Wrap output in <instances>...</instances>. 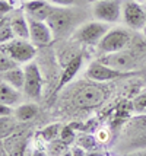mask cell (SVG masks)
I'll return each instance as SVG.
<instances>
[{
  "mask_svg": "<svg viewBox=\"0 0 146 156\" xmlns=\"http://www.w3.org/2000/svg\"><path fill=\"white\" fill-rule=\"evenodd\" d=\"M133 108L137 112H146V90H142L133 99Z\"/></svg>",
  "mask_w": 146,
  "mask_h": 156,
  "instance_id": "obj_24",
  "label": "cell"
},
{
  "mask_svg": "<svg viewBox=\"0 0 146 156\" xmlns=\"http://www.w3.org/2000/svg\"><path fill=\"white\" fill-rule=\"evenodd\" d=\"M82 63H84V55L82 54H77L73 60H70L64 69H63V73H62V77H60V80H59V85H57V89L56 90H60L63 89L67 83H69L75 76L77 75V72L80 70L82 67Z\"/></svg>",
  "mask_w": 146,
  "mask_h": 156,
  "instance_id": "obj_15",
  "label": "cell"
},
{
  "mask_svg": "<svg viewBox=\"0 0 146 156\" xmlns=\"http://www.w3.org/2000/svg\"><path fill=\"white\" fill-rule=\"evenodd\" d=\"M130 42H132V34L129 29L112 28L104 35V38L99 41L97 47L102 54H112L126 50V47H129Z\"/></svg>",
  "mask_w": 146,
  "mask_h": 156,
  "instance_id": "obj_4",
  "label": "cell"
},
{
  "mask_svg": "<svg viewBox=\"0 0 146 156\" xmlns=\"http://www.w3.org/2000/svg\"><path fill=\"white\" fill-rule=\"evenodd\" d=\"M143 147H146V115H137L126 124L120 140V149L130 153Z\"/></svg>",
  "mask_w": 146,
  "mask_h": 156,
  "instance_id": "obj_1",
  "label": "cell"
},
{
  "mask_svg": "<svg viewBox=\"0 0 146 156\" xmlns=\"http://www.w3.org/2000/svg\"><path fill=\"white\" fill-rule=\"evenodd\" d=\"M123 20L130 29L143 31L146 27V9L136 0H126L123 3Z\"/></svg>",
  "mask_w": 146,
  "mask_h": 156,
  "instance_id": "obj_9",
  "label": "cell"
},
{
  "mask_svg": "<svg viewBox=\"0 0 146 156\" xmlns=\"http://www.w3.org/2000/svg\"><path fill=\"white\" fill-rule=\"evenodd\" d=\"M0 114H2V117H10L12 115V107H9V105H0Z\"/></svg>",
  "mask_w": 146,
  "mask_h": 156,
  "instance_id": "obj_28",
  "label": "cell"
},
{
  "mask_svg": "<svg viewBox=\"0 0 146 156\" xmlns=\"http://www.w3.org/2000/svg\"><path fill=\"white\" fill-rule=\"evenodd\" d=\"M88 2H91V3H94V2H98V0H88Z\"/></svg>",
  "mask_w": 146,
  "mask_h": 156,
  "instance_id": "obj_34",
  "label": "cell"
},
{
  "mask_svg": "<svg viewBox=\"0 0 146 156\" xmlns=\"http://www.w3.org/2000/svg\"><path fill=\"white\" fill-rule=\"evenodd\" d=\"M134 156H146V153H137V155H134Z\"/></svg>",
  "mask_w": 146,
  "mask_h": 156,
  "instance_id": "obj_32",
  "label": "cell"
},
{
  "mask_svg": "<svg viewBox=\"0 0 146 156\" xmlns=\"http://www.w3.org/2000/svg\"><path fill=\"white\" fill-rule=\"evenodd\" d=\"M111 28L108 23L99 22V20H89V22H82V25L73 31L72 40L75 42L84 44V45H98L99 41L104 38V35L110 31Z\"/></svg>",
  "mask_w": 146,
  "mask_h": 156,
  "instance_id": "obj_3",
  "label": "cell"
},
{
  "mask_svg": "<svg viewBox=\"0 0 146 156\" xmlns=\"http://www.w3.org/2000/svg\"><path fill=\"white\" fill-rule=\"evenodd\" d=\"M98 142H107V139H108V133L107 131H99V134H98Z\"/></svg>",
  "mask_w": 146,
  "mask_h": 156,
  "instance_id": "obj_29",
  "label": "cell"
},
{
  "mask_svg": "<svg viewBox=\"0 0 146 156\" xmlns=\"http://www.w3.org/2000/svg\"><path fill=\"white\" fill-rule=\"evenodd\" d=\"M2 51L12 57L18 64H28L37 54V45L25 38H13L6 44H2Z\"/></svg>",
  "mask_w": 146,
  "mask_h": 156,
  "instance_id": "obj_5",
  "label": "cell"
},
{
  "mask_svg": "<svg viewBox=\"0 0 146 156\" xmlns=\"http://www.w3.org/2000/svg\"><path fill=\"white\" fill-rule=\"evenodd\" d=\"M47 2L57 7H72L75 5H77L80 0H47Z\"/></svg>",
  "mask_w": 146,
  "mask_h": 156,
  "instance_id": "obj_25",
  "label": "cell"
},
{
  "mask_svg": "<svg viewBox=\"0 0 146 156\" xmlns=\"http://www.w3.org/2000/svg\"><path fill=\"white\" fill-rule=\"evenodd\" d=\"M2 156H7L6 153H5V152H2Z\"/></svg>",
  "mask_w": 146,
  "mask_h": 156,
  "instance_id": "obj_36",
  "label": "cell"
},
{
  "mask_svg": "<svg viewBox=\"0 0 146 156\" xmlns=\"http://www.w3.org/2000/svg\"><path fill=\"white\" fill-rule=\"evenodd\" d=\"M132 75V72H121L117 69H112L110 66H107L104 63H101L99 60L92 61L89 64V67L86 69V77L92 82L97 83H105L110 80H117V79H123L127 76Z\"/></svg>",
  "mask_w": 146,
  "mask_h": 156,
  "instance_id": "obj_8",
  "label": "cell"
},
{
  "mask_svg": "<svg viewBox=\"0 0 146 156\" xmlns=\"http://www.w3.org/2000/svg\"><path fill=\"white\" fill-rule=\"evenodd\" d=\"M53 9H54V6H51V3H48L47 0H29V2H25V13L28 16V19L45 22L51 15Z\"/></svg>",
  "mask_w": 146,
  "mask_h": 156,
  "instance_id": "obj_13",
  "label": "cell"
},
{
  "mask_svg": "<svg viewBox=\"0 0 146 156\" xmlns=\"http://www.w3.org/2000/svg\"><path fill=\"white\" fill-rule=\"evenodd\" d=\"M76 143H77V146H80V147H84L85 150L89 152V150H94L95 147H97L98 140L92 136V134L80 133V134H77L76 136Z\"/></svg>",
  "mask_w": 146,
  "mask_h": 156,
  "instance_id": "obj_20",
  "label": "cell"
},
{
  "mask_svg": "<svg viewBox=\"0 0 146 156\" xmlns=\"http://www.w3.org/2000/svg\"><path fill=\"white\" fill-rule=\"evenodd\" d=\"M143 34H145V35H146V27H145V28H143Z\"/></svg>",
  "mask_w": 146,
  "mask_h": 156,
  "instance_id": "obj_35",
  "label": "cell"
},
{
  "mask_svg": "<svg viewBox=\"0 0 146 156\" xmlns=\"http://www.w3.org/2000/svg\"><path fill=\"white\" fill-rule=\"evenodd\" d=\"M137 55L127 53V51H120V53H112V54H104L99 61L104 63L107 66H110L112 69H117L121 72H130L132 69L137 66Z\"/></svg>",
  "mask_w": 146,
  "mask_h": 156,
  "instance_id": "obj_11",
  "label": "cell"
},
{
  "mask_svg": "<svg viewBox=\"0 0 146 156\" xmlns=\"http://www.w3.org/2000/svg\"><path fill=\"white\" fill-rule=\"evenodd\" d=\"M2 80L9 83V85L13 86V88L19 89V90H23V85H25V70L18 66V67L12 69V70H9V72L2 73Z\"/></svg>",
  "mask_w": 146,
  "mask_h": 156,
  "instance_id": "obj_17",
  "label": "cell"
},
{
  "mask_svg": "<svg viewBox=\"0 0 146 156\" xmlns=\"http://www.w3.org/2000/svg\"><path fill=\"white\" fill-rule=\"evenodd\" d=\"M95 83H86V85L77 89L75 96H73L75 107L82 109L95 108V107H99L105 101V98H107L105 90L99 85H95Z\"/></svg>",
  "mask_w": 146,
  "mask_h": 156,
  "instance_id": "obj_6",
  "label": "cell"
},
{
  "mask_svg": "<svg viewBox=\"0 0 146 156\" xmlns=\"http://www.w3.org/2000/svg\"><path fill=\"white\" fill-rule=\"evenodd\" d=\"M31 156H47V153L44 152V150H40V149H35L34 152H32V155Z\"/></svg>",
  "mask_w": 146,
  "mask_h": 156,
  "instance_id": "obj_30",
  "label": "cell"
},
{
  "mask_svg": "<svg viewBox=\"0 0 146 156\" xmlns=\"http://www.w3.org/2000/svg\"><path fill=\"white\" fill-rule=\"evenodd\" d=\"M38 114V107L34 102H27V104H21L19 107H16L15 109V117L16 120L21 122H28L31 120H34Z\"/></svg>",
  "mask_w": 146,
  "mask_h": 156,
  "instance_id": "obj_18",
  "label": "cell"
},
{
  "mask_svg": "<svg viewBox=\"0 0 146 156\" xmlns=\"http://www.w3.org/2000/svg\"><path fill=\"white\" fill-rule=\"evenodd\" d=\"M92 15L95 20L104 23H116L123 16L121 0H98L92 3Z\"/></svg>",
  "mask_w": 146,
  "mask_h": 156,
  "instance_id": "obj_7",
  "label": "cell"
},
{
  "mask_svg": "<svg viewBox=\"0 0 146 156\" xmlns=\"http://www.w3.org/2000/svg\"><path fill=\"white\" fill-rule=\"evenodd\" d=\"M16 38L12 25H10V18L9 16H2V25H0V42L6 44L9 41Z\"/></svg>",
  "mask_w": 146,
  "mask_h": 156,
  "instance_id": "obj_19",
  "label": "cell"
},
{
  "mask_svg": "<svg viewBox=\"0 0 146 156\" xmlns=\"http://www.w3.org/2000/svg\"><path fill=\"white\" fill-rule=\"evenodd\" d=\"M22 99L21 90L19 89L10 86L9 83L2 80L0 83V104L2 105H9V107H15L18 105Z\"/></svg>",
  "mask_w": 146,
  "mask_h": 156,
  "instance_id": "obj_16",
  "label": "cell"
},
{
  "mask_svg": "<svg viewBox=\"0 0 146 156\" xmlns=\"http://www.w3.org/2000/svg\"><path fill=\"white\" fill-rule=\"evenodd\" d=\"M25 85H23V94L28 96L29 99H40L42 92V76L41 70L38 67V64H35L34 61H31L28 64H25Z\"/></svg>",
  "mask_w": 146,
  "mask_h": 156,
  "instance_id": "obj_10",
  "label": "cell"
},
{
  "mask_svg": "<svg viewBox=\"0 0 146 156\" xmlns=\"http://www.w3.org/2000/svg\"><path fill=\"white\" fill-rule=\"evenodd\" d=\"M63 156H73V155H72V153H70V152H69V153H64V155H63Z\"/></svg>",
  "mask_w": 146,
  "mask_h": 156,
  "instance_id": "obj_33",
  "label": "cell"
},
{
  "mask_svg": "<svg viewBox=\"0 0 146 156\" xmlns=\"http://www.w3.org/2000/svg\"><path fill=\"white\" fill-rule=\"evenodd\" d=\"M60 142L64 143L66 146L67 144H72L73 142H76V133H75V129L72 126H64L62 129V133H60Z\"/></svg>",
  "mask_w": 146,
  "mask_h": 156,
  "instance_id": "obj_22",
  "label": "cell"
},
{
  "mask_svg": "<svg viewBox=\"0 0 146 156\" xmlns=\"http://www.w3.org/2000/svg\"><path fill=\"white\" fill-rule=\"evenodd\" d=\"M13 12V6L10 5L9 0H0V13L2 16H7V15Z\"/></svg>",
  "mask_w": 146,
  "mask_h": 156,
  "instance_id": "obj_26",
  "label": "cell"
},
{
  "mask_svg": "<svg viewBox=\"0 0 146 156\" xmlns=\"http://www.w3.org/2000/svg\"><path fill=\"white\" fill-rule=\"evenodd\" d=\"M70 153L73 156H86L88 155V150H85L84 147H80V146H73L72 150H70Z\"/></svg>",
  "mask_w": 146,
  "mask_h": 156,
  "instance_id": "obj_27",
  "label": "cell"
},
{
  "mask_svg": "<svg viewBox=\"0 0 146 156\" xmlns=\"http://www.w3.org/2000/svg\"><path fill=\"white\" fill-rule=\"evenodd\" d=\"M18 66H19V64H18L12 57H9L6 53L2 51V55H0V70H2V73L9 72V70H12V69L18 67Z\"/></svg>",
  "mask_w": 146,
  "mask_h": 156,
  "instance_id": "obj_23",
  "label": "cell"
},
{
  "mask_svg": "<svg viewBox=\"0 0 146 156\" xmlns=\"http://www.w3.org/2000/svg\"><path fill=\"white\" fill-rule=\"evenodd\" d=\"M54 40V34L47 22L29 19V41L34 45H48Z\"/></svg>",
  "mask_w": 146,
  "mask_h": 156,
  "instance_id": "obj_12",
  "label": "cell"
},
{
  "mask_svg": "<svg viewBox=\"0 0 146 156\" xmlns=\"http://www.w3.org/2000/svg\"><path fill=\"white\" fill-rule=\"evenodd\" d=\"M22 2H29V0H22Z\"/></svg>",
  "mask_w": 146,
  "mask_h": 156,
  "instance_id": "obj_37",
  "label": "cell"
},
{
  "mask_svg": "<svg viewBox=\"0 0 146 156\" xmlns=\"http://www.w3.org/2000/svg\"><path fill=\"white\" fill-rule=\"evenodd\" d=\"M62 126L60 124H50L45 129L41 131V137L45 140V142H56L57 137H60V133H62Z\"/></svg>",
  "mask_w": 146,
  "mask_h": 156,
  "instance_id": "obj_21",
  "label": "cell"
},
{
  "mask_svg": "<svg viewBox=\"0 0 146 156\" xmlns=\"http://www.w3.org/2000/svg\"><path fill=\"white\" fill-rule=\"evenodd\" d=\"M86 156H102V155H101L99 152H92V150H89V152H88V155H86Z\"/></svg>",
  "mask_w": 146,
  "mask_h": 156,
  "instance_id": "obj_31",
  "label": "cell"
},
{
  "mask_svg": "<svg viewBox=\"0 0 146 156\" xmlns=\"http://www.w3.org/2000/svg\"><path fill=\"white\" fill-rule=\"evenodd\" d=\"M77 13H79L77 10H73L69 7H54L53 9L51 15L45 22L51 28L54 38H62L69 32H72L73 29H76V25L79 22Z\"/></svg>",
  "mask_w": 146,
  "mask_h": 156,
  "instance_id": "obj_2",
  "label": "cell"
},
{
  "mask_svg": "<svg viewBox=\"0 0 146 156\" xmlns=\"http://www.w3.org/2000/svg\"><path fill=\"white\" fill-rule=\"evenodd\" d=\"M9 18H10V25H12V29H13L16 38L29 40V19H28V16L23 13L22 10H15Z\"/></svg>",
  "mask_w": 146,
  "mask_h": 156,
  "instance_id": "obj_14",
  "label": "cell"
}]
</instances>
